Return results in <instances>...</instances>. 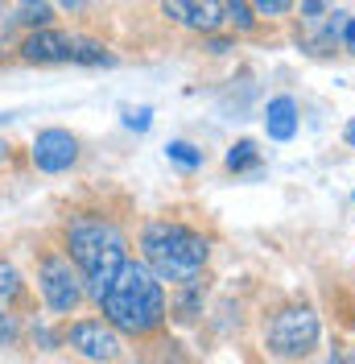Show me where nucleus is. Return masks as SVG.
I'll return each instance as SVG.
<instances>
[{
  "label": "nucleus",
  "mask_w": 355,
  "mask_h": 364,
  "mask_svg": "<svg viewBox=\"0 0 355 364\" xmlns=\"http://www.w3.org/2000/svg\"><path fill=\"white\" fill-rule=\"evenodd\" d=\"M17 340V318L9 315V306H0V348Z\"/></svg>",
  "instance_id": "aec40b11"
},
{
  "label": "nucleus",
  "mask_w": 355,
  "mask_h": 364,
  "mask_svg": "<svg viewBox=\"0 0 355 364\" xmlns=\"http://www.w3.org/2000/svg\"><path fill=\"white\" fill-rule=\"evenodd\" d=\"M161 13L182 29H195V33H215L223 25V0H161Z\"/></svg>",
  "instance_id": "6e6552de"
},
{
  "label": "nucleus",
  "mask_w": 355,
  "mask_h": 364,
  "mask_svg": "<svg viewBox=\"0 0 355 364\" xmlns=\"http://www.w3.org/2000/svg\"><path fill=\"white\" fill-rule=\"evenodd\" d=\"M21 58L25 63H67L70 58V38L67 33H58V29H33L29 38L21 42Z\"/></svg>",
  "instance_id": "1a4fd4ad"
},
{
  "label": "nucleus",
  "mask_w": 355,
  "mask_h": 364,
  "mask_svg": "<svg viewBox=\"0 0 355 364\" xmlns=\"http://www.w3.org/2000/svg\"><path fill=\"white\" fill-rule=\"evenodd\" d=\"M318 331H322V327H318L314 306H281L265 327V348L273 352V356L297 360V356H310L314 352Z\"/></svg>",
  "instance_id": "20e7f679"
},
{
  "label": "nucleus",
  "mask_w": 355,
  "mask_h": 364,
  "mask_svg": "<svg viewBox=\"0 0 355 364\" xmlns=\"http://www.w3.org/2000/svg\"><path fill=\"white\" fill-rule=\"evenodd\" d=\"M141 252H145V265L161 282L186 286V282H199L202 277L211 245H207L202 232L178 224V220H149L145 232H141Z\"/></svg>",
  "instance_id": "7ed1b4c3"
},
{
  "label": "nucleus",
  "mask_w": 355,
  "mask_h": 364,
  "mask_svg": "<svg viewBox=\"0 0 355 364\" xmlns=\"http://www.w3.org/2000/svg\"><path fill=\"white\" fill-rule=\"evenodd\" d=\"M0 161H9V141L0 136Z\"/></svg>",
  "instance_id": "393cba45"
},
{
  "label": "nucleus",
  "mask_w": 355,
  "mask_h": 364,
  "mask_svg": "<svg viewBox=\"0 0 355 364\" xmlns=\"http://www.w3.org/2000/svg\"><path fill=\"white\" fill-rule=\"evenodd\" d=\"M21 290H25L21 273L13 269L9 261H0V306H13V302L21 298Z\"/></svg>",
  "instance_id": "2eb2a0df"
},
{
  "label": "nucleus",
  "mask_w": 355,
  "mask_h": 364,
  "mask_svg": "<svg viewBox=\"0 0 355 364\" xmlns=\"http://www.w3.org/2000/svg\"><path fill=\"white\" fill-rule=\"evenodd\" d=\"M17 9L9 4V0H0V54L9 50V42H13V33H17Z\"/></svg>",
  "instance_id": "f3484780"
},
{
  "label": "nucleus",
  "mask_w": 355,
  "mask_h": 364,
  "mask_svg": "<svg viewBox=\"0 0 355 364\" xmlns=\"http://www.w3.org/2000/svg\"><path fill=\"white\" fill-rule=\"evenodd\" d=\"M13 9H17V21L29 25V29H42V25H50V17H54L50 0H17Z\"/></svg>",
  "instance_id": "ddd939ff"
},
{
  "label": "nucleus",
  "mask_w": 355,
  "mask_h": 364,
  "mask_svg": "<svg viewBox=\"0 0 355 364\" xmlns=\"http://www.w3.org/2000/svg\"><path fill=\"white\" fill-rule=\"evenodd\" d=\"M343 136H347V145H355V120L347 124V133H343Z\"/></svg>",
  "instance_id": "a878e982"
},
{
  "label": "nucleus",
  "mask_w": 355,
  "mask_h": 364,
  "mask_svg": "<svg viewBox=\"0 0 355 364\" xmlns=\"http://www.w3.org/2000/svg\"><path fill=\"white\" fill-rule=\"evenodd\" d=\"M95 306L120 336H153L165 327V290L145 261H124Z\"/></svg>",
  "instance_id": "f257e3e1"
},
{
  "label": "nucleus",
  "mask_w": 355,
  "mask_h": 364,
  "mask_svg": "<svg viewBox=\"0 0 355 364\" xmlns=\"http://www.w3.org/2000/svg\"><path fill=\"white\" fill-rule=\"evenodd\" d=\"M265 133L273 136V141H293V136H297V104H293V95H277V100H268Z\"/></svg>",
  "instance_id": "9d476101"
},
{
  "label": "nucleus",
  "mask_w": 355,
  "mask_h": 364,
  "mask_svg": "<svg viewBox=\"0 0 355 364\" xmlns=\"http://www.w3.org/2000/svg\"><path fill=\"white\" fill-rule=\"evenodd\" d=\"M339 42L347 46V54H355V17H347V21H343V29H339Z\"/></svg>",
  "instance_id": "412c9836"
},
{
  "label": "nucleus",
  "mask_w": 355,
  "mask_h": 364,
  "mask_svg": "<svg viewBox=\"0 0 355 364\" xmlns=\"http://www.w3.org/2000/svg\"><path fill=\"white\" fill-rule=\"evenodd\" d=\"M165 158L174 161V166H182V170H199L202 149H195L190 141H170V145H165Z\"/></svg>",
  "instance_id": "dca6fc26"
},
{
  "label": "nucleus",
  "mask_w": 355,
  "mask_h": 364,
  "mask_svg": "<svg viewBox=\"0 0 355 364\" xmlns=\"http://www.w3.org/2000/svg\"><path fill=\"white\" fill-rule=\"evenodd\" d=\"M62 9H83V0H58Z\"/></svg>",
  "instance_id": "b1692460"
},
{
  "label": "nucleus",
  "mask_w": 355,
  "mask_h": 364,
  "mask_svg": "<svg viewBox=\"0 0 355 364\" xmlns=\"http://www.w3.org/2000/svg\"><path fill=\"white\" fill-rule=\"evenodd\" d=\"M67 340L87 360H116L120 356V331L111 327L108 318H79V323H70Z\"/></svg>",
  "instance_id": "423d86ee"
},
{
  "label": "nucleus",
  "mask_w": 355,
  "mask_h": 364,
  "mask_svg": "<svg viewBox=\"0 0 355 364\" xmlns=\"http://www.w3.org/2000/svg\"><path fill=\"white\" fill-rule=\"evenodd\" d=\"M252 9H256V17H281L293 9V0H252Z\"/></svg>",
  "instance_id": "6ab92c4d"
},
{
  "label": "nucleus",
  "mask_w": 355,
  "mask_h": 364,
  "mask_svg": "<svg viewBox=\"0 0 355 364\" xmlns=\"http://www.w3.org/2000/svg\"><path fill=\"white\" fill-rule=\"evenodd\" d=\"M33 166L42 174H62L79 161V136L67 133V129H42L33 136V149H29Z\"/></svg>",
  "instance_id": "0eeeda50"
},
{
  "label": "nucleus",
  "mask_w": 355,
  "mask_h": 364,
  "mask_svg": "<svg viewBox=\"0 0 355 364\" xmlns=\"http://www.w3.org/2000/svg\"><path fill=\"white\" fill-rule=\"evenodd\" d=\"M38 286H42V298L54 315H70L83 302V273L67 252H45L38 265Z\"/></svg>",
  "instance_id": "39448f33"
},
{
  "label": "nucleus",
  "mask_w": 355,
  "mask_h": 364,
  "mask_svg": "<svg viewBox=\"0 0 355 364\" xmlns=\"http://www.w3.org/2000/svg\"><path fill=\"white\" fill-rule=\"evenodd\" d=\"M67 63H87V67H108L111 54L104 42H91V38H70V58Z\"/></svg>",
  "instance_id": "9b49d317"
},
{
  "label": "nucleus",
  "mask_w": 355,
  "mask_h": 364,
  "mask_svg": "<svg viewBox=\"0 0 355 364\" xmlns=\"http://www.w3.org/2000/svg\"><path fill=\"white\" fill-rule=\"evenodd\" d=\"M120 116H124V124L136 129V133H145V129L153 124V108H124Z\"/></svg>",
  "instance_id": "a211bd4d"
},
{
  "label": "nucleus",
  "mask_w": 355,
  "mask_h": 364,
  "mask_svg": "<svg viewBox=\"0 0 355 364\" xmlns=\"http://www.w3.org/2000/svg\"><path fill=\"white\" fill-rule=\"evenodd\" d=\"M302 9H306V25H318L327 13H322V0H302Z\"/></svg>",
  "instance_id": "4be33fe9"
},
{
  "label": "nucleus",
  "mask_w": 355,
  "mask_h": 364,
  "mask_svg": "<svg viewBox=\"0 0 355 364\" xmlns=\"http://www.w3.org/2000/svg\"><path fill=\"white\" fill-rule=\"evenodd\" d=\"M223 25H231L236 33H252V29H256V9H252V0H223Z\"/></svg>",
  "instance_id": "f8f14e48"
},
{
  "label": "nucleus",
  "mask_w": 355,
  "mask_h": 364,
  "mask_svg": "<svg viewBox=\"0 0 355 364\" xmlns=\"http://www.w3.org/2000/svg\"><path fill=\"white\" fill-rule=\"evenodd\" d=\"M248 166H261V149H256V141H236L231 149H227V170L231 174H240V170H248Z\"/></svg>",
  "instance_id": "4468645a"
},
{
  "label": "nucleus",
  "mask_w": 355,
  "mask_h": 364,
  "mask_svg": "<svg viewBox=\"0 0 355 364\" xmlns=\"http://www.w3.org/2000/svg\"><path fill=\"white\" fill-rule=\"evenodd\" d=\"M67 257L83 273V294L99 302L108 294L111 277L120 273V265L129 261V240L104 215H75L67 224Z\"/></svg>",
  "instance_id": "f03ea898"
},
{
  "label": "nucleus",
  "mask_w": 355,
  "mask_h": 364,
  "mask_svg": "<svg viewBox=\"0 0 355 364\" xmlns=\"http://www.w3.org/2000/svg\"><path fill=\"white\" fill-rule=\"evenodd\" d=\"M207 38H211V33H207ZM207 50H211V54H223V50H231V46L223 42V38H211V42H207Z\"/></svg>",
  "instance_id": "5701e85b"
}]
</instances>
